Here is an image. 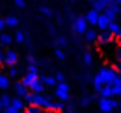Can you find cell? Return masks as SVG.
<instances>
[{
	"mask_svg": "<svg viewBox=\"0 0 121 113\" xmlns=\"http://www.w3.org/2000/svg\"><path fill=\"white\" fill-rule=\"evenodd\" d=\"M91 100H93V97H91V95H84L82 98L78 100V106H82V108H86V106H90V104H91Z\"/></svg>",
	"mask_w": 121,
	"mask_h": 113,
	"instance_id": "d4e9b609",
	"label": "cell"
},
{
	"mask_svg": "<svg viewBox=\"0 0 121 113\" xmlns=\"http://www.w3.org/2000/svg\"><path fill=\"white\" fill-rule=\"evenodd\" d=\"M97 43H99V46H106V44L114 43V35L108 33V32H101V33L97 35Z\"/></svg>",
	"mask_w": 121,
	"mask_h": 113,
	"instance_id": "30bf717a",
	"label": "cell"
},
{
	"mask_svg": "<svg viewBox=\"0 0 121 113\" xmlns=\"http://www.w3.org/2000/svg\"><path fill=\"white\" fill-rule=\"evenodd\" d=\"M106 8H108L106 0H91V9H95V11L103 13V11H104Z\"/></svg>",
	"mask_w": 121,
	"mask_h": 113,
	"instance_id": "d6986e66",
	"label": "cell"
},
{
	"mask_svg": "<svg viewBox=\"0 0 121 113\" xmlns=\"http://www.w3.org/2000/svg\"><path fill=\"white\" fill-rule=\"evenodd\" d=\"M4 57H6V50L0 48V63H4Z\"/></svg>",
	"mask_w": 121,
	"mask_h": 113,
	"instance_id": "e575fe53",
	"label": "cell"
},
{
	"mask_svg": "<svg viewBox=\"0 0 121 113\" xmlns=\"http://www.w3.org/2000/svg\"><path fill=\"white\" fill-rule=\"evenodd\" d=\"M97 108L101 113H114L119 108V102L117 98H112V97H101L97 100Z\"/></svg>",
	"mask_w": 121,
	"mask_h": 113,
	"instance_id": "3957f363",
	"label": "cell"
},
{
	"mask_svg": "<svg viewBox=\"0 0 121 113\" xmlns=\"http://www.w3.org/2000/svg\"><path fill=\"white\" fill-rule=\"evenodd\" d=\"M11 85H13V91H15V95H17V97H21V98H24V97L30 93V91H28V87L22 84V82H15V84H11Z\"/></svg>",
	"mask_w": 121,
	"mask_h": 113,
	"instance_id": "4fadbf2b",
	"label": "cell"
},
{
	"mask_svg": "<svg viewBox=\"0 0 121 113\" xmlns=\"http://www.w3.org/2000/svg\"><path fill=\"white\" fill-rule=\"evenodd\" d=\"M24 109H26V102H24V98L13 97L11 104H9L8 108H4V113H22Z\"/></svg>",
	"mask_w": 121,
	"mask_h": 113,
	"instance_id": "5b68a950",
	"label": "cell"
},
{
	"mask_svg": "<svg viewBox=\"0 0 121 113\" xmlns=\"http://www.w3.org/2000/svg\"><path fill=\"white\" fill-rule=\"evenodd\" d=\"M54 78H56V82H65V74L61 71H58L56 74H54Z\"/></svg>",
	"mask_w": 121,
	"mask_h": 113,
	"instance_id": "4dcf8cb0",
	"label": "cell"
},
{
	"mask_svg": "<svg viewBox=\"0 0 121 113\" xmlns=\"http://www.w3.org/2000/svg\"><path fill=\"white\" fill-rule=\"evenodd\" d=\"M13 41H15L17 44H24V43L28 41V33L17 28V30H15V33H13Z\"/></svg>",
	"mask_w": 121,
	"mask_h": 113,
	"instance_id": "5bb4252c",
	"label": "cell"
},
{
	"mask_svg": "<svg viewBox=\"0 0 121 113\" xmlns=\"http://www.w3.org/2000/svg\"><path fill=\"white\" fill-rule=\"evenodd\" d=\"M52 91H54V98L60 100V102H69L71 100V85L67 82H58Z\"/></svg>",
	"mask_w": 121,
	"mask_h": 113,
	"instance_id": "277c9868",
	"label": "cell"
},
{
	"mask_svg": "<svg viewBox=\"0 0 121 113\" xmlns=\"http://www.w3.org/2000/svg\"><path fill=\"white\" fill-rule=\"evenodd\" d=\"M47 113H58V111H47Z\"/></svg>",
	"mask_w": 121,
	"mask_h": 113,
	"instance_id": "7bdbcfd3",
	"label": "cell"
},
{
	"mask_svg": "<svg viewBox=\"0 0 121 113\" xmlns=\"http://www.w3.org/2000/svg\"><path fill=\"white\" fill-rule=\"evenodd\" d=\"M116 4H117V6H121V0H116Z\"/></svg>",
	"mask_w": 121,
	"mask_h": 113,
	"instance_id": "b9f144b4",
	"label": "cell"
},
{
	"mask_svg": "<svg viewBox=\"0 0 121 113\" xmlns=\"http://www.w3.org/2000/svg\"><path fill=\"white\" fill-rule=\"evenodd\" d=\"M119 74V69L116 67H110V65H103L99 71L95 72V76L91 78V84H93V91L99 93L103 87H108Z\"/></svg>",
	"mask_w": 121,
	"mask_h": 113,
	"instance_id": "6da1fadb",
	"label": "cell"
},
{
	"mask_svg": "<svg viewBox=\"0 0 121 113\" xmlns=\"http://www.w3.org/2000/svg\"><path fill=\"white\" fill-rule=\"evenodd\" d=\"M119 71H121V69H119Z\"/></svg>",
	"mask_w": 121,
	"mask_h": 113,
	"instance_id": "681fc988",
	"label": "cell"
},
{
	"mask_svg": "<svg viewBox=\"0 0 121 113\" xmlns=\"http://www.w3.org/2000/svg\"><path fill=\"white\" fill-rule=\"evenodd\" d=\"M56 2H60V0H56Z\"/></svg>",
	"mask_w": 121,
	"mask_h": 113,
	"instance_id": "bcb514c9",
	"label": "cell"
},
{
	"mask_svg": "<svg viewBox=\"0 0 121 113\" xmlns=\"http://www.w3.org/2000/svg\"><path fill=\"white\" fill-rule=\"evenodd\" d=\"M39 11H41V13L45 15V17H52V9H50V8H48V6H41V8H39Z\"/></svg>",
	"mask_w": 121,
	"mask_h": 113,
	"instance_id": "f1b7e54d",
	"label": "cell"
},
{
	"mask_svg": "<svg viewBox=\"0 0 121 113\" xmlns=\"http://www.w3.org/2000/svg\"><path fill=\"white\" fill-rule=\"evenodd\" d=\"M63 113H76V111H75V108H73V106H65Z\"/></svg>",
	"mask_w": 121,
	"mask_h": 113,
	"instance_id": "836d02e7",
	"label": "cell"
},
{
	"mask_svg": "<svg viewBox=\"0 0 121 113\" xmlns=\"http://www.w3.org/2000/svg\"><path fill=\"white\" fill-rule=\"evenodd\" d=\"M69 2H76V0H69Z\"/></svg>",
	"mask_w": 121,
	"mask_h": 113,
	"instance_id": "ee69618b",
	"label": "cell"
},
{
	"mask_svg": "<svg viewBox=\"0 0 121 113\" xmlns=\"http://www.w3.org/2000/svg\"><path fill=\"white\" fill-rule=\"evenodd\" d=\"M110 22H112V20H110L104 13H101V15H99V20H97V26H95V28L101 30V32H106V28H108V24H110Z\"/></svg>",
	"mask_w": 121,
	"mask_h": 113,
	"instance_id": "2e32d148",
	"label": "cell"
},
{
	"mask_svg": "<svg viewBox=\"0 0 121 113\" xmlns=\"http://www.w3.org/2000/svg\"><path fill=\"white\" fill-rule=\"evenodd\" d=\"M82 63H84L86 67H91V65H93V52H90V50L84 52V54H82Z\"/></svg>",
	"mask_w": 121,
	"mask_h": 113,
	"instance_id": "603a6c76",
	"label": "cell"
},
{
	"mask_svg": "<svg viewBox=\"0 0 121 113\" xmlns=\"http://www.w3.org/2000/svg\"><path fill=\"white\" fill-rule=\"evenodd\" d=\"M4 30H6V24H4V19L0 17V32H4Z\"/></svg>",
	"mask_w": 121,
	"mask_h": 113,
	"instance_id": "8d00e7d4",
	"label": "cell"
},
{
	"mask_svg": "<svg viewBox=\"0 0 121 113\" xmlns=\"http://www.w3.org/2000/svg\"><path fill=\"white\" fill-rule=\"evenodd\" d=\"M0 113H4V106L2 104H0Z\"/></svg>",
	"mask_w": 121,
	"mask_h": 113,
	"instance_id": "60d3db41",
	"label": "cell"
},
{
	"mask_svg": "<svg viewBox=\"0 0 121 113\" xmlns=\"http://www.w3.org/2000/svg\"><path fill=\"white\" fill-rule=\"evenodd\" d=\"M99 11H95V9H88V13L84 15L86 17V20H88V24H90V28H95L97 26V20H99Z\"/></svg>",
	"mask_w": 121,
	"mask_h": 113,
	"instance_id": "8fae6325",
	"label": "cell"
},
{
	"mask_svg": "<svg viewBox=\"0 0 121 113\" xmlns=\"http://www.w3.org/2000/svg\"><path fill=\"white\" fill-rule=\"evenodd\" d=\"M48 33H52V35L56 33V30H54V26H48Z\"/></svg>",
	"mask_w": 121,
	"mask_h": 113,
	"instance_id": "74e56055",
	"label": "cell"
},
{
	"mask_svg": "<svg viewBox=\"0 0 121 113\" xmlns=\"http://www.w3.org/2000/svg\"><path fill=\"white\" fill-rule=\"evenodd\" d=\"M11 100H13V97H11V95H9L8 91H4V93L0 95V104H2L4 108H8V106L11 104Z\"/></svg>",
	"mask_w": 121,
	"mask_h": 113,
	"instance_id": "7402d4cb",
	"label": "cell"
},
{
	"mask_svg": "<svg viewBox=\"0 0 121 113\" xmlns=\"http://www.w3.org/2000/svg\"><path fill=\"white\" fill-rule=\"evenodd\" d=\"M78 78H80V82H88V80H90V74H88V72H84V74H80Z\"/></svg>",
	"mask_w": 121,
	"mask_h": 113,
	"instance_id": "1f68e13d",
	"label": "cell"
},
{
	"mask_svg": "<svg viewBox=\"0 0 121 113\" xmlns=\"http://www.w3.org/2000/svg\"><path fill=\"white\" fill-rule=\"evenodd\" d=\"M11 87V78L6 74V72H0V91L4 93V91H8Z\"/></svg>",
	"mask_w": 121,
	"mask_h": 113,
	"instance_id": "9a60e30c",
	"label": "cell"
},
{
	"mask_svg": "<svg viewBox=\"0 0 121 113\" xmlns=\"http://www.w3.org/2000/svg\"><path fill=\"white\" fill-rule=\"evenodd\" d=\"M13 43H15V41H13V35H11L9 32H0V48L8 50Z\"/></svg>",
	"mask_w": 121,
	"mask_h": 113,
	"instance_id": "9c48e42d",
	"label": "cell"
},
{
	"mask_svg": "<svg viewBox=\"0 0 121 113\" xmlns=\"http://www.w3.org/2000/svg\"><path fill=\"white\" fill-rule=\"evenodd\" d=\"M8 76H9V78H19V76H21V71H19V67H17V65L9 67V71H8Z\"/></svg>",
	"mask_w": 121,
	"mask_h": 113,
	"instance_id": "484cf974",
	"label": "cell"
},
{
	"mask_svg": "<svg viewBox=\"0 0 121 113\" xmlns=\"http://www.w3.org/2000/svg\"><path fill=\"white\" fill-rule=\"evenodd\" d=\"M54 57H56L58 61H63V59H65V50H63V48H54Z\"/></svg>",
	"mask_w": 121,
	"mask_h": 113,
	"instance_id": "4316f807",
	"label": "cell"
},
{
	"mask_svg": "<svg viewBox=\"0 0 121 113\" xmlns=\"http://www.w3.org/2000/svg\"><path fill=\"white\" fill-rule=\"evenodd\" d=\"M41 82L45 84L47 89H54V87H56V84H58L54 76H43V78H41Z\"/></svg>",
	"mask_w": 121,
	"mask_h": 113,
	"instance_id": "44dd1931",
	"label": "cell"
},
{
	"mask_svg": "<svg viewBox=\"0 0 121 113\" xmlns=\"http://www.w3.org/2000/svg\"><path fill=\"white\" fill-rule=\"evenodd\" d=\"M69 44V39L65 35H56V48H65Z\"/></svg>",
	"mask_w": 121,
	"mask_h": 113,
	"instance_id": "cb8c5ba5",
	"label": "cell"
},
{
	"mask_svg": "<svg viewBox=\"0 0 121 113\" xmlns=\"http://www.w3.org/2000/svg\"><path fill=\"white\" fill-rule=\"evenodd\" d=\"M103 13H104L110 20H116V19L119 17V13H121V6H117V4H110Z\"/></svg>",
	"mask_w": 121,
	"mask_h": 113,
	"instance_id": "ba28073f",
	"label": "cell"
},
{
	"mask_svg": "<svg viewBox=\"0 0 121 113\" xmlns=\"http://www.w3.org/2000/svg\"><path fill=\"white\" fill-rule=\"evenodd\" d=\"M114 54H116V59H117V63H121V43L117 44V46H116Z\"/></svg>",
	"mask_w": 121,
	"mask_h": 113,
	"instance_id": "f546056e",
	"label": "cell"
},
{
	"mask_svg": "<svg viewBox=\"0 0 121 113\" xmlns=\"http://www.w3.org/2000/svg\"><path fill=\"white\" fill-rule=\"evenodd\" d=\"M17 63H19V52L8 48V50H6V57H4V65H6V67H13Z\"/></svg>",
	"mask_w": 121,
	"mask_h": 113,
	"instance_id": "52a82bcc",
	"label": "cell"
},
{
	"mask_svg": "<svg viewBox=\"0 0 121 113\" xmlns=\"http://www.w3.org/2000/svg\"><path fill=\"white\" fill-rule=\"evenodd\" d=\"M45 89H47V87H45V84L41 82V78H37V80L28 87V91H30V93H35V95H43Z\"/></svg>",
	"mask_w": 121,
	"mask_h": 113,
	"instance_id": "7c38bea8",
	"label": "cell"
},
{
	"mask_svg": "<svg viewBox=\"0 0 121 113\" xmlns=\"http://www.w3.org/2000/svg\"><path fill=\"white\" fill-rule=\"evenodd\" d=\"M88 28H90V24H88V20H86V17H84V15L73 19V32H75V33L84 35V32H86Z\"/></svg>",
	"mask_w": 121,
	"mask_h": 113,
	"instance_id": "8992f818",
	"label": "cell"
},
{
	"mask_svg": "<svg viewBox=\"0 0 121 113\" xmlns=\"http://www.w3.org/2000/svg\"><path fill=\"white\" fill-rule=\"evenodd\" d=\"M106 4L110 6V4H116V0H106Z\"/></svg>",
	"mask_w": 121,
	"mask_h": 113,
	"instance_id": "ab89813d",
	"label": "cell"
},
{
	"mask_svg": "<svg viewBox=\"0 0 121 113\" xmlns=\"http://www.w3.org/2000/svg\"><path fill=\"white\" fill-rule=\"evenodd\" d=\"M13 2H15L17 8H24V4H26V0H13Z\"/></svg>",
	"mask_w": 121,
	"mask_h": 113,
	"instance_id": "d6a6232c",
	"label": "cell"
},
{
	"mask_svg": "<svg viewBox=\"0 0 121 113\" xmlns=\"http://www.w3.org/2000/svg\"><path fill=\"white\" fill-rule=\"evenodd\" d=\"M119 106H121V102H119Z\"/></svg>",
	"mask_w": 121,
	"mask_h": 113,
	"instance_id": "7dc6e473",
	"label": "cell"
},
{
	"mask_svg": "<svg viewBox=\"0 0 121 113\" xmlns=\"http://www.w3.org/2000/svg\"><path fill=\"white\" fill-rule=\"evenodd\" d=\"M0 65H2V63H0Z\"/></svg>",
	"mask_w": 121,
	"mask_h": 113,
	"instance_id": "c3c4849f",
	"label": "cell"
},
{
	"mask_svg": "<svg viewBox=\"0 0 121 113\" xmlns=\"http://www.w3.org/2000/svg\"><path fill=\"white\" fill-rule=\"evenodd\" d=\"M116 37H117V39H119V43H121V30L117 32V35H116Z\"/></svg>",
	"mask_w": 121,
	"mask_h": 113,
	"instance_id": "f35d334b",
	"label": "cell"
},
{
	"mask_svg": "<svg viewBox=\"0 0 121 113\" xmlns=\"http://www.w3.org/2000/svg\"><path fill=\"white\" fill-rule=\"evenodd\" d=\"M22 113H26V109H24V111H22Z\"/></svg>",
	"mask_w": 121,
	"mask_h": 113,
	"instance_id": "f6af8a7d",
	"label": "cell"
},
{
	"mask_svg": "<svg viewBox=\"0 0 121 113\" xmlns=\"http://www.w3.org/2000/svg\"><path fill=\"white\" fill-rule=\"evenodd\" d=\"M97 95H99V97H112V98L121 97V72L117 74V78L108 85V87H103Z\"/></svg>",
	"mask_w": 121,
	"mask_h": 113,
	"instance_id": "7a4b0ae2",
	"label": "cell"
},
{
	"mask_svg": "<svg viewBox=\"0 0 121 113\" xmlns=\"http://www.w3.org/2000/svg\"><path fill=\"white\" fill-rule=\"evenodd\" d=\"M4 24H6V28L17 30V28H19V17H15V15H8V17L4 19Z\"/></svg>",
	"mask_w": 121,
	"mask_h": 113,
	"instance_id": "e0dca14e",
	"label": "cell"
},
{
	"mask_svg": "<svg viewBox=\"0 0 121 113\" xmlns=\"http://www.w3.org/2000/svg\"><path fill=\"white\" fill-rule=\"evenodd\" d=\"M119 30H121V24H119V22H117V20H112V22L108 24V28H106V32H108V33H112V35L116 37Z\"/></svg>",
	"mask_w": 121,
	"mask_h": 113,
	"instance_id": "ffe728a7",
	"label": "cell"
},
{
	"mask_svg": "<svg viewBox=\"0 0 121 113\" xmlns=\"http://www.w3.org/2000/svg\"><path fill=\"white\" fill-rule=\"evenodd\" d=\"M26 63H28V65H34V63H35L34 56H28V57H26Z\"/></svg>",
	"mask_w": 121,
	"mask_h": 113,
	"instance_id": "d590c367",
	"label": "cell"
},
{
	"mask_svg": "<svg viewBox=\"0 0 121 113\" xmlns=\"http://www.w3.org/2000/svg\"><path fill=\"white\" fill-rule=\"evenodd\" d=\"M26 113H45V109H41L39 106H28V108H26Z\"/></svg>",
	"mask_w": 121,
	"mask_h": 113,
	"instance_id": "83f0119b",
	"label": "cell"
},
{
	"mask_svg": "<svg viewBox=\"0 0 121 113\" xmlns=\"http://www.w3.org/2000/svg\"><path fill=\"white\" fill-rule=\"evenodd\" d=\"M97 30L95 28H88L86 32H84V41L86 43H97Z\"/></svg>",
	"mask_w": 121,
	"mask_h": 113,
	"instance_id": "ac0fdd59",
	"label": "cell"
}]
</instances>
